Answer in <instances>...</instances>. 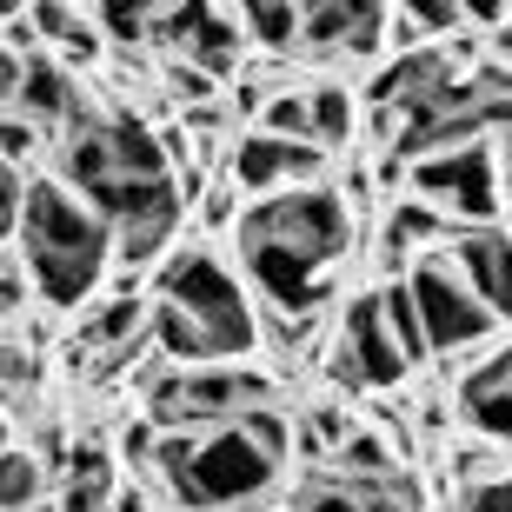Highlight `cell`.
Masks as SVG:
<instances>
[{
    "label": "cell",
    "mask_w": 512,
    "mask_h": 512,
    "mask_svg": "<svg viewBox=\"0 0 512 512\" xmlns=\"http://www.w3.org/2000/svg\"><path fill=\"white\" fill-rule=\"evenodd\" d=\"M60 187H74L87 207L114 227V260L153 266L180 227V173H173L160 133L140 114H100L87 133L60 140Z\"/></svg>",
    "instance_id": "cell-1"
},
{
    "label": "cell",
    "mask_w": 512,
    "mask_h": 512,
    "mask_svg": "<svg viewBox=\"0 0 512 512\" xmlns=\"http://www.w3.org/2000/svg\"><path fill=\"white\" fill-rule=\"evenodd\" d=\"M233 247L280 320H313L353 253V213L333 187H293L273 200H253L233 220Z\"/></svg>",
    "instance_id": "cell-2"
},
{
    "label": "cell",
    "mask_w": 512,
    "mask_h": 512,
    "mask_svg": "<svg viewBox=\"0 0 512 512\" xmlns=\"http://www.w3.org/2000/svg\"><path fill=\"white\" fill-rule=\"evenodd\" d=\"M147 340L160 346L173 373L180 366H247V353L260 346V313L213 247H173L153 273Z\"/></svg>",
    "instance_id": "cell-3"
},
{
    "label": "cell",
    "mask_w": 512,
    "mask_h": 512,
    "mask_svg": "<svg viewBox=\"0 0 512 512\" xmlns=\"http://www.w3.org/2000/svg\"><path fill=\"white\" fill-rule=\"evenodd\" d=\"M14 240H20L27 286H34L54 313H74V306L94 300V286L107 280V260H114V227H107L74 187H60L54 173L27 180Z\"/></svg>",
    "instance_id": "cell-4"
},
{
    "label": "cell",
    "mask_w": 512,
    "mask_h": 512,
    "mask_svg": "<svg viewBox=\"0 0 512 512\" xmlns=\"http://www.w3.org/2000/svg\"><path fill=\"white\" fill-rule=\"evenodd\" d=\"M147 473L180 512H253L280 486L286 466L266 459L233 419V426H207V433H160Z\"/></svg>",
    "instance_id": "cell-5"
},
{
    "label": "cell",
    "mask_w": 512,
    "mask_h": 512,
    "mask_svg": "<svg viewBox=\"0 0 512 512\" xmlns=\"http://www.w3.org/2000/svg\"><path fill=\"white\" fill-rule=\"evenodd\" d=\"M253 406H273V380L247 366H180L153 380L147 426L153 433H207V426H233Z\"/></svg>",
    "instance_id": "cell-6"
},
{
    "label": "cell",
    "mask_w": 512,
    "mask_h": 512,
    "mask_svg": "<svg viewBox=\"0 0 512 512\" xmlns=\"http://www.w3.org/2000/svg\"><path fill=\"white\" fill-rule=\"evenodd\" d=\"M406 187L413 200L446 220L453 233H473V227H499V147L493 140H466V147H446V153H426L406 167Z\"/></svg>",
    "instance_id": "cell-7"
},
{
    "label": "cell",
    "mask_w": 512,
    "mask_h": 512,
    "mask_svg": "<svg viewBox=\"0 0 512 512\" xmlns=\"http://www.w3.org/2000/svg\"><path fill=\"white\" fill-rule=\"evenodd\" d=\"M406 293H413V306H419V326H426V346H433V353H466V346H486L499 333V320L479 306V293L466 286L453 253H426V260L406 273Z\"/></svg>",
    "instance_id": "cell-8"
},
{
    "label": "cell",
    "mask_w": 512,
    "mask_h": 512,
    "mask_svg": "<svg viewBox=\"0 0 512 512\" xmlns=\"http://www.w3.org/2000/svg\"><path fill=\"white\" fill-rule=\"evenodd\" d=\"M326 373H333L346 393H386V386H399L406 373H413V366H406V353H399V340H393V326H386L380 293H360V300L346 306Z\"/></svg>",
    "instance_id": "cell-9"
},
{
    "label": "cell",
    "mask_w": 512,
    "mask_h": 512,
    "mask_svg": "<svg viewBox=\"0 0 512 512\" xmlns=\"http://www.w3.org/2000/svg\"><path fill=\"white\" fill-rule=\"evenodd\" d=\"M153 40L173 47L187 67H200V74L220 87V80L233 74V60H240V40H247V34H240V14L187 0V7H153Z\"/></svg>",
    "instance_id": "cell-10"
},
{
    "label": "cell",
    "mask_w": 512,
    "mask_h": 512,
    "mask_svg": "<svg viewBox=\"0 0 512 512\" xmlns=\"http://www.w3.org/2000/svg\"><path fill=\"white\" fill-rule=\"evenodd\" d=\"M326 173V153L320 147H300V140H273V133H240L227 153V180L240 193H293V187H320Z\"/></svg>",
    "instance_id": "cell-11"
},
{
    "label": "cell",
    "mask_w": 512,
    "mask_h": 512,
    "mask_svg": "<svg viewBox=\"0 0 512 512\" xmlns=\"http://www.w3.org/2000/svg\"><path fill=\"white\" fill-rule=\"evenodd\" d=\"M20 120H34L40 133H60V140H74V133L94 127V107L87 94L74 87V67L67 60H47V54H27L20 60V94H14Z\"/></svg>",
    "instance_id": "cell-12"
},
{
    "label": "cell",
    "mask_w": 512,
    "mask_h": 512,
    "mask_svg": "<svg viewBox=\"0 0 512 512\" xmlns=\"http://www.w3.org/2000/svg\"><path fill=\"white\" fill-rule=\"evenodd\" d=\"M393 40V7H360V0H326V7H306L300 27V54L306 60H366Z\"/></svg>",
    "instance_id": "cell-13"
},
{
    "label": "cell",
    "mask_w": 512,
    "mask_h": 512,
    "mask_svg": "<svg viewBox=\"0 0 512 512\" xmlns=\"http://www.w3.org/2000/svg\"><path fill=\"white\" fill-rule=\"evenodd\" d=\"M453 266L466 273V286L479 293V306L493 313L499 326H512V233L506 227H473L453 233Z\"/></svg>",
    "instance_id": "cell-14"
},
{
    "label": "cell",
    "mask_w": 512,
    "mask_h": 512,
    "mask_svg": "<svg viewBox=\"0 0 512 512\" xmlns=\"http://www.w3.org/2000/svg\"><path fill=\"white\" fill-rule=\"evenodd\" d=\"M293 512H419V493L406 479H346L320 466L313 479H300Z\"/></svg>",
    "instance_id": "cell-15"
},
{
    "label": "cell",
    "mask_w": 512,
    "mask_h": 512,
    "mask_svg": "<svg viewBox=\"0 0 512 512\" xmlns=\"http://www.w3.org/2000/svg\"><path fill=\"white\" fill-rule=\"evenodd\" d=\"M459 413L486 446H506L512 453V346L479 360L466 380H459Z\"/></svg>",
    "instance_id": "cell-16"
},
{
    "label": "cell",
    "mask_w": 512,
    "mask_h": 512,
    "mask_svg": "<svg viewBox=\"0 0 512 512\" xmlns=\"http://www.w3.org/2000/svg\"><path fill=\"white\" fill-rule=\"evenodd\" d=\"M446 80H453L446 47H419V54H393V60H386L366 94H373V107H380V114H406V107H419L426 94H439Z\"/></svg>",
    "instance_id": "cell-17"
},
{
    "label": "cell",
    "mask_w": 512,
    "mask_h": 512,
    "mask_svg": "<svg viewBox=\"0 0 512 512\" xmlns=\"http://www.w3.org/2000/svg\"><path fill=\"white\" fill-rule=\"evenodd\" d=\"M439 240H453V227L439 220L426 200H393V213H386V233H380V260H386V273L393 280H406L426 253H439Z\"/></svg>",
    "instance_id": "cell-18"
},
{
    "label": "cell",
    "mask_w": 512,
    "mask_h": 512,
    "mask_svg": "<svg viewBox=\"0 0 512 512\" xmlns=\"http://www.w3.org/2000/svg\"><path fill=\"white\" fill-rule=\"evenodd\" d=\"M120 506V486H114V459L100 446H74L67 453V479L54 493V512H114Z\"/></svg>",
    "instance_id": "cell-19"
},
{
    "label": "cell",
    "mask_w": 512,
    "mask_h": 512,
    "mask_svg": "<svg viewBox=\"0 0 512 512\" xmlns=\"http://www.w3.org/2000/svg\"><path fill=\"white\" fill-rule=\"evenodd\" d=\"M153 326V300H140V293H127L120 286L114 300H100L87 320H80V346H107V353H127L140 333Z\"/></svg>",
    "instance_id": "cell-20"
},
{
    "label": "cell",
    "mask_w": 512,
    "mask_h": 512,
    "mask_svg": "<svg viewBox=\"0 0 512 512\" xmlns=\"http://www.w3.org/2000/svg\"><path fill=\"white\" fill-rule=\"evenodd\" d=\"M306 114H313V147L333 153V147L353 140L360 107H353V87H340V80H313V87H306Z\"/></svg>",
    "instance_id": "cell-21"
},
{
    "label": "cell",
    "mask_w": 512,
    "mask_h": 512,
    "mask_svg": "<svg viewBox=\"0 0 512 512\" xmlns=\"http://www.w3.org/2000/svg\"><path fill=\"white\" fill-rule=\"evenodd\" d=\"M240 14V34L260 40L266 54H300V27L306 7H280V0H253V7H233Z\"/></svg>",
    "instance_id": "cell-22"
},
{
    "label": "cell",
    "mask_w": 512,
    "mask_h": 512,
    "mask_svg": "<svg viewBox=\"0 0 512 512\" xmlns=\"http://www.w3.org/2000/svg\"><path fill=\"white\" fill-rule=\"evenodd\" d=\"M34 506H47V459L27 446H7L0 453V512H34Z\"/></svg>",
    "instance_id": "cell-23"
},
{
    "label": "cell",
    "mask_w": 512,
    "mask_h": 512,
    "mask_svg": "<svg viewBox=\"0 0 512 512\" xmlns=\"http://www.w3.org/2000/svg\"><path fill=\"white\" fill-rule=\"evenodd\" d=\"M27 27L40 40H54L67 60H94V14H80V7H27Z\"/></svg>",
    "instance_id": "cell-24"
},
{
    "label": "cell",
    "mask_w": 512,
    "mask_h": 512,
    "mask_svg": "<svg viewBox=\"0 0 512 512\" xmlns=\"http://www.w3.org/2000/svg\"><path fill=\"white\" fill-rule=\"evenodd\" d=\"M380 306H386V326H393V340H399V353H406V366L433 360V346H426V326H419V306H413V293H406V280H386L380 286Z\"/></svg>",
    "instance_id": "cell-25"
},
{
    "label": "cell",
    "mask_w": 512,
    "mask_h": 512,
    "mask_svg": "<svg viewBox=\"0 0 512 512\" xmlns=\"http://www.w3.org/2000/svg\"><path fill=\"white\" fill-rule=\"evenodd\" d=\"M333 473H346V479H399V459H393V446H386L380 433H353L333 453Z\"/></svg>",
    "instance_id": "cell-26"
},
{
    "label": "cell",
    "mask_w": 512,
    "mask_h": 512,
    "mask_svg": "<svg viewBox=\"0 0 512 512\" xmlns=\"http://www.w3.org/2000/svg\"><path fill=\"white\" fill-rule=\"evenodd\" d=\"M253 133H273V140H300V147H313V114H306V87H293V94H273V100H266V114L253 120Z\"/></svg>",
    "instance_id": "cell-27"
},
{
    "label": "cell",
    "mask_w": 512,
    "mask_h": 512,
    "mask_svg": "<svg viewBox=\"0 0 512 512\" xmlns=\"http://www.w3.org/2000/svg\"><path fill=\"white\" fill-rule=\"evenodd\" d=\"M240 433L260 446L266 459H280L286 466V446H293V426H286V413L280 406H253V413H240Z\"/></svg>",
    "instance_id": "cell-28"
},
{
    "label": "cell",
    "mask_w": 512,
    "mask_h": 512,
    "mask_svg": "<svg viewBox=\"0 0 512 512\" xmlns=\"http://www.w3.org/2000/svg\"><path fill=\"white\" fill-rule=\"evenodd\" d=\"M40 140H47V133H40L34 120H20V114H0V160H7V167H27V160L40 153Z\"/></svg>",
    "instance_id": "cell-29"
},
{
    "label": "cell",
    "mask_w": 512,
    "mask_h": 512,
    "mask_svg": "<svg viewBox=\"0 0 512 512\" xmlns=\"http://www.w3.org/2000/svg\"><path fill=\"white\" fill-rule=\"evenodd\" d=\"M453 512H512V473L486 479V486H459Z\"/></svg>",
    "instance_id": "cell-30"
},
{
    "label": "cell",
    "mask_w": 512,
    "mask_h": 512,
    "mask_svg": "<svg viewBox=\"0 0 512 512\" xmlns=\"http://www.w3.org/2000/svg\"><path fill=\"white\" fill-rule=\"evenodd\" d=\"M94 27H114V40H153V7H94Z\"/></svg>",
    "instance_id": "cell-31"
},
{
    "label": "cell",
    "mask_w": 512,
    "mask_h": 512,
    "mask_svg": "<svg viewBox=\"0 0 512 512\" xmlns=\"http://www.w3.org/2000/svg\"><path fill=\"white\" fill-rule=\"evenodd\" d=\"M20 200H27V180H20V167L0 160V247L20 233Z\"/></svg>",
    "instance_id": "cell-32"
},
{
    "label": "cell",
    "mask_w": 512,
    "mask_h": 512,
    "mask_svg": "<svg viewBox=\"0 0 512 512\" xmlns=\"http://www.w3.org/2000/svg\"><path fill=\"white\" fill-rule=\"evenodd\" d=\"M34 380H40V353L0 340V386H34Z\"/></svg>",
    "instance_id": "cell-33"
},
{
    "label": "cell",
    "mask_w": 512,
    "mask_h": 512,
    "mask_svg": "<svg viewBox=\"0 0 512 512\" xmlns=\"http://www.w3.org/2000/svg\"><path fill=\"white\" fill-rule=\"evenodd\" d=\"M20 300H27V286H20V273H0V326L20 313Z\"/></svg>",
    "instance_id": "cell-34"
},
{
    "label": "cell",
    "mask_w": 512,
    "mask_h": 512,
    "mask_svg": "<svg viewBox=\"0 0 512 512\" xmlns=\"http://www.w3.org/2000/svg\"><path fill=\"white\" fill-rule=\"evenodd\" d=\"M493 147H499V200H506V207H512V127L499 133Z\"/></svg>",
    "instance_id": "cell-35"
},
{
    "label": "cell",
    "mask_w": 512,
    "mask_h": 512,
    "mask_svg": "<svg viewBox=\"0 0 512 512\" xmlns=\"http://www.w3.org/2000/svg\"><path fill=\"white\" fill-rule=\"evenodd\" d=\"M20 60H27V54H7V47H0V100L20 94Z\"/></svg>",
    "instance_id": "cell-36"
},
{
    "label": "cell",
    "mask_w": 512,
    "mask_h": 512,
    "mask_svg": "<svg viewBox=\"0 0 512 512\" xmlns=\"http://www.w3.org/2000/svg\"><path fill=\"white\" fill-rule=\"evenodd\" d=\"M493 54L506 60V74H512V7H506V20L493 27Z\"/></svg>",
    "instance_id": "cell-37"
},
{
    "label": "cell",
    "mask_w": 512,
    "mask_h": 512,
    "mask_svg": "<svg viewBox=\"0 0 512 512\" xmlns=\"http://www.w3.org/2000/svg\"><path fill=\"white\" fill-rule=\"evenodd\" d=\"M114 512H153V506H147L140 493H120V506H114Z\"/></svg>",
    "instance_id": "cell-38"
}]
</instances>
